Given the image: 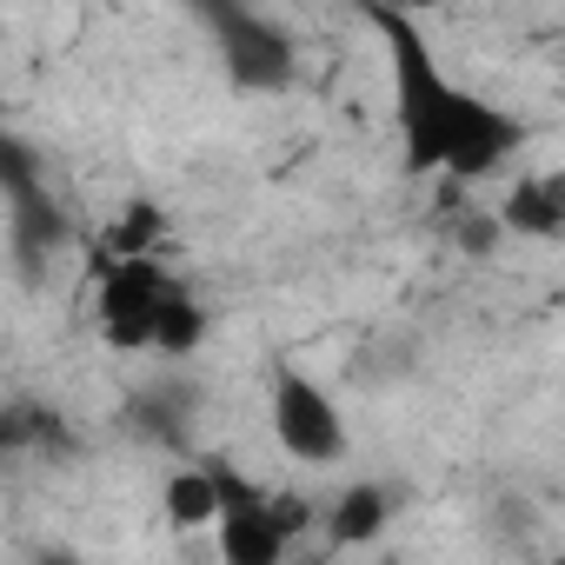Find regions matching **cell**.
Masks as SVG:
<instances>
[{
	"instance_id": "5b68a950",
	"label": "cell",
	"mask_w": 565,
	"mask_h": 565,
	"mask_svg": "<svg viewBox=\"0 0 565 565\" xmlns=\"http://www.w3.org/2000/svg\"><path fill=\"white\" fill-rule=\"evenodd\" d=\"M499 226L525 233V239H565V180L558 173H532L512 186V200L499 206Z\"/></svg>"
},
{
	"instance_id": "52a82bcc",
	"label": "cell",
	"mask_w": 565,
	"mask_h": 565,
	"mask_svg": "<svg viewBox=\"0 0 565 565\" xmlns=\"http://www.w3.org/2000/svg\"><path fill=\"white\" fill-rule=\"evenodd\" d=\"M14 200V246H21V259H34V273H41V259L67 239V213L54 206V193L34 180V186H21V193H8Z\"/></svg>"
},
{
	"instance_id": "8fae6325",
	"label": "cell",
	"mask_w": 565,
	"mask_h": 565,
	"mask_svg": "<svg viewBox=\"0 0 565 565\" xmlns=\"http://www.w3.org/2000/svg\"><path fill=\"white\" fill-rule=\"evenodd\" d=\"M160 239H167V213H160L153 200H134V206L100 233V253H107V259H140V253H160Z\"/></svg>"
},
{
	"instance_id": "6da1fadb",
	"label": "cell",
	"mask_w": 565,
	"mask_h": 565,
	"mask_svg": "<svg viewBox=\"0 0 565 565\" xmlns=\"http://www.w3.org/2000/svg\"><path fill=\"white\" fill-rule=\"evenodd\" d=\"M366 14L386 41L393 61V114H399V140H406V167L413 173H439V180H486L505 167V153L525 140V127L512 114H499L492 100L452 87L426 47V34L413 28V14H399L393 0H366Z\"/></svg>"
},
{
	"instance_id": "8992f818",
	"label": "cell",
	"mask_w": 565,
	"mask_h": 565,
	"mask_svg": "<svg viewBox=\"0 0 565 565\" xmlns=\"http://www.w3.org/2000/svg\"><path fill=\"white\" fill-rule=\"evenodd\" d=\"M213 525H220V558L226 565H273L279 552H287V532L273 525V505L266 499L259 505H233Z\"/></svg>"
},
{
	"instance_id": "5bb4252c",
	"label": "cell",
	"mask_w": 565,
	"mask_h": 565,
	"mask_svg": "<svg viewBox=\"0 0 565 565\" xmlns=\"http://www.w3.org/2000/svg\"><path fill=\"white\" fill-rule=\"evenodd\" d=\"M459 239L466 253H492V220H459Z\"/></svg>"
},
{
	"instance_id": "9a60e30c",
	"label": "cell",
	"mask_w": 565,
	"mask_h": 565,
	"mask_svg": "<svg viewBox=\"0 0 565 565\" xmlns=\"http://www.w3.org/2000/svg\"><path fill=\"white\" fill-rule=\"evenodd\" d=\"M393 8L399 14H419V8H439V0H393Z\"/></svg>"
},
{
	"instance_id": "3957f363",
	"label": "cell",
	"mask_w": 565,
	"mask_h": 565,
	"mask_svg": "<svg viewBox=\"0 0 565 565\" xmlns=\"http://www.w3.org/2000/svg\"><path fill=\"white\" fill-rule=\"evenodd\" d=\"M273 439L287 446L294 459L307 466H333L347 452V426H340V406L307 380V373H279L273 380Z\"/></svg>"
},
{
	"instance_id": "9c48e42d",
	"label": "cell",
	"mask_w": 565,
	"mask_h": 565,
	"mask_svg": "<svg viewBox=\"0 0 565 565\" xmlns=\"http://www.w3.org/2000/svg\"><path fill=\"white\" fill-rule=\"evenodd\" d=\"M54 446H67V426L54 406H41V399L0 406V452H54Z\"/></svg>"
},
{
	"instance_id": "7a4b0ae2",
	"label": "cell",
	"mask_w": 565,
	"mask_h": 565,
	"mask_svg": "<svg viewBox=\"0 0 565 565\" xmlns=\"http://www.w3.org/2000/svg\"><path fill=\"white\" fill-rule=\"evenodd\" d=\"M167 287H173V279L160 273L153 253L107 259V273H100V333H107V347H120V353L153 347V313H160Z\"/></svg>"
},
{
	"instance_id": "7c38bea8",
	"label": "cell",
	"mask_w": 565,
	"mask_h": 565,
	"mask_svg": "<svg viewBox=\"0 0 565 565\" xmlns=\"http://www.w3.org/2000/svg\"><path fill=\"white\" fill-rule=\"evenodd\" d=\"M160 505H167V519H173L180 532H200V525H213V519H220V499H213L206 466L173 472V479H167V492H160Z\"/></svg>"
},
{
	"instance_id": "4fadbf2b",
	"label": "cell",
	"mask_w": 565,
	"mask_h": 565,
	"mask_svg": "<svg viewBox=\"0 0 565 565\" xmlns=\"http://www.w3.org/2000/svg\"><path fill=\"white\" fill-rule=\"evenodd\" d=\"M41 180V160L14 140V134H0V193H21V186H34Z\"/></svg>"
},
{
	"instance_id": "277c9868",
	"label": "cell",
	"mask_w": 565,
	"mask_h": 565,
	"mask_svg": "<svg viewBox=\"0 0 565 565\" xmlns=\"http://www.w3.org/2000/svg\"><path fill=\"white\" fill-rule=\"evenodd\" d=\"M213 28H220V61H226V74H233V87H246V94H273V87H287V81H294L300 54H294L287 28H273V21L246 14V0H239V8H226Z\"/></svg>"
},
{
	"instance_id": "30bf717a",
	"label": "cell",
	"mask_w": 565,
	"mask_h": 565,
	"mask_svg": "<svg viewBox=\"0 0 565 565\" xmlns=\"http://www.w3.org/2000/svg\"><path fill=\"white\" fill-rule=\"evenodd\" d=\"M200 340H206V313H200V300L173 279L167 300H160V313H153V347L167 360H186V353H200Z\"/></svg>"
},
{
	"instance_id": "ba28073f",
	"label": "cell",
	"mask_w": 565,
	"mask_h": 565,
	"mask_svg": "<svg viewBox=\"0 0 565 565\" xmlns=\"http://www.w3.org/2000/svg\"><path fill=\"white\" fill-rule=\"evenodd\" d=\"M386 519H393V505H386V492L380 486H347L340 499H333V512H327V539L347 552V545H373L380 532H386Z\"/></svg>"
}]
</instances>
